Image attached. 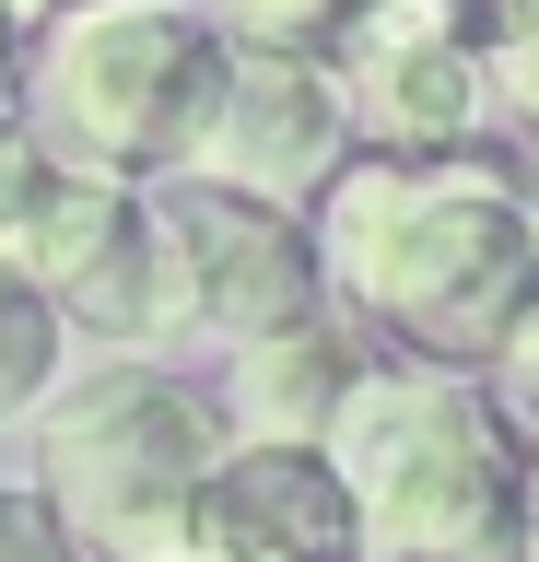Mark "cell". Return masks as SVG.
Instances as JSON below:
<instances>
[{
  "label": "cell",
  "mask_w": 539,
  "mask_h": 562,
  "mask_svg": "<svg viewBox=\"0 0 539 562\" xmlns=\"http://www.w3.org/2000/svg\"><path fill=\"white\" fill-rule=\"evenodd\" d=\"M200 24L235 47V59H293V70H328L340 35L363 24V0H212Z\"/></svg>",
  "instance_id": "8fae6325"
},
{
  "label": "cell",
  "mask_w": 539,
  "mask_h": 562,
  "mask_svg": "<svg viewBox=\"0 0 539 562\" xmlns=\"http://www.w3.org/2000/svg\"><path fill=\"white\" fill-rule=\"evenodd\" d=\"M235 94V47L200 12H59L24 70V130L82 188H177L200 176Z\"/></svg>",
  "instance_id": "3957f363"
},
{
  "label": "cell",
  "mask_w": 539,
  "mask_h": 562,
  "mask_svg": "<svg viewBox=\"0 0 539 562\" xmlns=\"http://www.w3.org/2000/svg\"><path fill=\"white\" fill-rule=\"evenodd\" d=\"M47 188H59V165L36 153V130H24V117H0V258H24Z\"/></svg>",
  "instance_id": "9a60e30c"
},
{
  "label": "cell",
  "mask_w": 539,
  "mask_h": 562,
  "mask_svg": "<svg viewBox=\"0 0 539 562\" xmlns=\"http://www.w3.org/2000/svg\"><path fill=\"white\" fill-rule=\"evenodd\" d=\"M528 246H539V165H528Z\"/></svg>",
  "instance_id": "d6986e66"
},
{
  "label": "cell",
  "mask_w": 539,
  "mask_h": 562,
  "mask_svg": "<svg viewBox=\"0 0 539 562\" xmlns=\"http://www.w3.org/2000/svg\"><path fill=\"white\" fill-rule=\"evenodd\" d=\"M352 165V117L328 94V70H293V59H235V94H223V130L200 153L212 188L235 200H328V176Z\"/></svg>",
  "instance_id": "9c48e42d"
},
{
  "label": "cell",
  "mask_w": 539,
  "mask_h": 562,
  "mask_svg": "<svg viewBox=\"0 0 539 562\" xmlns=\"http://www.w3.org/2000/svg\"><path fill=\"white\" fill-rule=\"evenodd\" d=\"M481 375H493V411H504V434H516V457H528V551H539V305L504 328V351Z\"/></svg>",
  "instance_id": "5bb4252c"
},
{
  "label": "cell",
  "mask_w": 539,
  "mask_h": 562,
  "mask_svg": "<svg viewBox=\"0 0 539 562\" xmlns=\"http://www.w3.org/2000/svg\"><path fill=\"white\" fill-rule=\"evenodd\" d=\"M481 35H493L481 0H363V24L328 59L352 153H469L493 117Z\"/></svg>",
  "instance_id": "8992f818"
},
{
  "label": "cell",
  "mask_w": 539,
  "mask_h": 562,
  "mask_svg": "<svg viewBox=\"0 0 539 562\" xmlns=\"http://www.w3.org/2000/svg\"><path fill=\"white\" fill-rule=\"evenodd\" d=\"M328 469L352 492L363 562H539L528 457L493 386L446 363H375L328 422Z\"/></svg>",
  "instance_id": "7a4b0ae2"
},
{
  "label": "cell",
  "mask_w": 539,
  "mask_h": 562,
  "mask_svg": "<svg viewBox=\"0 0 539 562\" xmlns=\"http://www.w3.org/2000/svg\"><path fill=\"white\" fill-rule=\"evenodd\" d=\"M317 281L363 328H388L398 363L481 375L504 328L539 305L528 176L504 153H352L317 200Z\"/></svg>",
  "instance_id": "6da1fadb"
},
{
  "label": "cell",
  "mask_w": 539,
  "mask_h": 562,
  "mask_svg": "<svg viewBox=\"0 0 539 562\" xmlns=\"http://www.w3.org/2000/svg\"><path fill=\"white\" fill-rule=\"evenodd\" d=\"M59 340H71V328H59V305H47L36 281L0 258V422L36 411L47 386H59Z\"/></svg>",
  "instance_id": "7c38bea8"
},
{
  "label": "cell",
  "mask_w": 539,
  "mask_h": 562,
  "mask_svg": "<svg viewBox=\"0 0 539 562\" xmlns=\"http://www.w3.org/2000/svg\"><path fill=\"white\" fill-rule=\"evenodd\" d=\"M12 270L59 305V328H94V340H117V351H142V340L177 328L165 235H153V188H82V176H59Z\"/></svg>",
  "instance_id": "52a82bcc"
},
{
  "label": "cell",
  "mask_w": 539,
  "mask_h": 562,
  "mask_svg": "<svg viewBox=\"0 0 539 562\" xmlns=\"http://www.w3.org/2000/svg\"><path fill=\"white\" fill-rule=\"evenodd\" d=\"M24 105V24H12V0H0V117Z\"/></svg>",
  "instance_id": "e0dca14e"
},
{
  "label": "cell",
  "mask_w": 539,
  "mask_h": 562,
  "mask_svg": "<svg viewBox=\"0 0 539 562\" xmlns=\"http://www.w3.org/2000/svg\"><path fill=\"white\" fill-rule=\"evenodd\" d=\"M153 235H165V293H177V328H212V340L258 351V340H293L328 316V281H317V235L270 200H235L212 176H177L153 188Z\"/></svg>",
  "instance_id": "5b68a950"
},
{
  "label": "cell",
  "mask_w": 539,
  "mask_h": 562,
  "mask_svg": "<svg viewBox=\"0 0 539 562\" xmlns=\"http://www.w3.org/2000/svg\"><path fill=\"white\" fill-rule=\"evenodd\" d=\"M493 35H481V82H493V117L539 140V0H481Z\"/></svg>",
  "instance_id": "4fadbf2b"
},
{
  "label": "cell",
  "mask_w": 539,
  "mask_h": 562,
  "mask_svg": "<svg viewBox=\"0 0 539 562\" xmlns=\"http://www.w3.org/2000/svg\"><path fill=\"white\" fill-rule=\"evenodd\" d=\"M212 469H223V411L142 363L47 398L36 434V504L71 527L82 562H188V516H200Z\"/></svg>",
  "instance_id": "277c9868"
},
{
  "label": "cell",
  "mask_w": 539,
  "mask_h": 562,
  "mask_svg": "<svg viewBox=\"0 0 539 562\" xmlns=\"http://www.w3.org/2000/svg\"><path fill=\"white\" fill-rule=\"evenodd\" d=\"M71 12H165V0H71Z\"/></svg>",
  "instance_id": "ac0fdd59"
},
{
  "label": "cell",
  "mask_w": 539,
  "mask_h": 562,
  "mask_svg": "<svg viewBox=\"0 0 539 562\" xmlns=\"http://www.w3.org/2000/svg\"><path fill=\"white\" fill-rule=\"evenodd\" d=\"M0 562H82V551H71V527L47 516L36 492H12V481H0Z\"/></svg>",
  "instance_id": "2e32d148"
},
{
  "label": "cell",
  "mask_w": 539,
  "mask_h": 562,
  "mask_svg": "<svg viewBox=\"0 0 539 562\" xmlns=\"http://www.w3.org/2000/svg\"><path fill=\"white\" fill-rule=\"evenodd\" d=\"M188 562H363L328 446H223L188 516Z\"/></svg>",
  "instance_id": "ba28073f"
},
{
  "label": "cell",
  "mask_w": 539,
  "mask_h": 562,
  "mask_svg": "<svg viewBox=\"0 0 539 562\" xmlns=\"http://www.w3.org/2000/svg\"><path fill=\"white\" fill-rule=\"evenodd\" d=\"M375 375V351L340 328V316H317V328H293V340H258L235 351V422H247V446H328V422H340V398Z\"/></svg>",
  "instance_id": "30bf717a"
}]
</instances>
